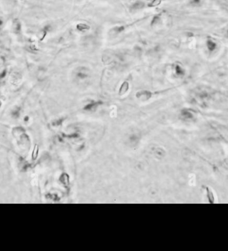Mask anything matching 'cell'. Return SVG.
Wrapping results in <instances>:
<instances>
[{
  "mask_svg": "<svg viewBox=\"0 0 228 251\" xmlns=\"http://www.w3.org/2000/svg\"><path fill=\"white\" fill-rule=\"evenodd\" d=\"M129 90V83L127 82H124L122 84V85L121 86V88L119 90V95H123L125 94Z\"/></svg>",
  "mask_w": 228,
  "mask_h": 251,
  "instance_id": "cell-1",
  "label": "cell"
},
{
  "mask_svg": "<svg viewBox=\"0 0 228 251\" xmlns=\"http://www.w3.org/2000/svg\"><path fill=\"white\" fill-rule=\"evenodd\" d=\"M77 29H78L79 31H86V30H88L90 29V27L87 25V24H79L77 25Z\"/></svg>",
  "mask_w": 228,
  "mask_h": 251,
  "instance_id": "cell-2",
  "label": "cell"
},
{
  "mask_svg": "<svg viewBox=\"0 0 228 251\" xmlns=\"http://www.w3.org/2000/svg\"><path fill=\"white\" fill-rule=\"evenodd\" d=\"M13 30L16 31V33L20 32L21 30V24L18 20L14 21L13 24Z\"/></svg>",
  "mask_w": 228,
  "mask_h": 251,
  "instance_id": "cell-3",
  "label": "cell"
},
{
  "mask_svg": "<svg viewBox=\"0 0 228 251\" xmlns=\"http://www.w3.org/2000/svg\"><path fill=\"white\" fill-rule=\"evenodd\" d=\"M207 46L208 47L209 51H213L215 50V48L216 47V44L214 42H213L212 40H208L207 42Z\"/></svg>",
  "mask_w": 228,
  "mask_h": 251,
  "instance_id": "cell-4",
  "label": "cell"
},
{
  "mask_svg": "<svg viewBox=\"0 0 228 251\" xmlns=\"http://www.w3.org/2000/svg\"><path fill=\"white\" fill-rule=\"evenodd\" d=\"M144 7V4L143 2H141V1H138L136 3L132 5V9H142Z\"/></svg>",
  "mask_w": 228,
  "mask_h": 251,
  "instance_id": "cell-5",
  "label": "cell"
},
{
  "mask_svg": "<svg viewBox=\"0 0 228 251\" xmlns=\"http://www.w3.org/2000/svg\"><path fill=\"white\" fill-rule=\"evenodd\" d=\"M38 149H39V147H38V145L37 144H36L35 146H34V148H33V153H32V159L33 160H35L37 157V154H38Z\"/></svg>",
  "mask_w": 228,
  "mask_h": 251,
  "instance_id": "cell-6",
  "label": "cell"
},
{
  "mask_svg": "<svg viewBox=\"0 0 228 251\" xmlns=\"http://www.w3.org/2000/svg\"><path fill=\"white\" fill-rule=\"evenodd\" d=\"M175 72H176V74L178 75H181L184 74L183 70L178 65L175 66Z\"/></svg>",
  "mask_w": 228,
  "mask_h": 251,
  "instance_id": "cell-7",
  "label": "cell"
},
{
  "mask_svg": "<svg viewBox=\"0 0 228 251\" xmlns=\"http://www.w3.org/2000/svg\"><path fill=\"white\" fill-rule=\"evenodd\" d=\"M77 78L80 79H85L87 77V74L83 71H79L77 74Z\"/></svg>",
  "mask_w": 228,
  "mask_h": 251,
  "instance_id": "cell-8",
  "label": "cell"
},
{
  "mask_svg": "<svg viewBox=\"0 0 228 251\" xmlns=\"http://www.w3.org/2000/svg\"><path fill=\"white\" fill-rule=\"evenodd\" d=\"M114 33H118L122 32L123 30H124V27H123V26L115 27V28L114 29Z\"/></svg>",
  "mask_w": 228,
  "mask_h": 251,
  "instance_id": "cell-9",
  "label": "cell"
},
{
  "mask_svg": "<svg viewBox=\"0 0 228 251\" xmlns=\"http://www.w3.org/2000/svg\"><path fill=\"white\" fill-rule=\"evenodd\" d=\"M161 3V0H153V1L151 3V4L149 5V6L154 7V6H157L158 5H159Z\"/></svg>",
  "mask_w": 228,
  "mask_h": 251,
  "instance_id": "cell-10",
  "label": "cell"
},
{
  "mask_svg": "<svg viewBox=\"0 0 228 251\" xmlns=\"http://www.w3.org/2000/svg\"><path fill=\"white\" fill-rule=\"evenodd\" d=\"M159 17L158 16H155V17H154L153 20H152V21H151V25H156V24L159 22Z\"/></svg>",
  "mask_w": 228,
  "mask_h": 251,
  "instance_id": "cell-11",
  "label": "cell"
},
{
  "mask_svg": "<svg viewBox=\"0 0 228 251\" xmlns=\"http://www.w3.org/2000/svg\"><path fill=\"white\" fill-rule=\"evenodd\" d=\"M200 0H193V2L195 3V4H198V3L200 2Z\"/></svg>",
  "mask_w": 228,
  "mask_h": 251,
  "instance_id": "cell-12",
  "label": "cell"
},
{
  "mask_svg": "<svg viewBox=\"0 0 228 251\" xmlns=\"http://www.w3.org/2000/svg\"><path fill=\"white\" fill-rule=\"evenodd\" d=\"M2 25H3V21L0 20V28H1V27L2 26Z\"/></svg>",
  "mask_w": 228,
  "mask_h": 251,
  "instance_id": "cell-13",
  "label": "cell"
},
{
  "mask_svg": "<svg viewBox=\"0 0 228 251\" xmlns=\"http://www.w3.org/2000/svg\"><path fill=\"white\" fill-rule=\"evenodd\" d=\"M1 100H0V107H1Z\"/></svg>",
  "mask_w": 228,
  "mask_h": 251,
  "instance_id": "cell-14",
  "label": "cell"
},
{
  "mask_svg": "<svg viewBox=\"0 0 228 251\" xmlns=\"http://www.w3.org/2000/svg\"><path fill=\"white\" fill-rule=\"evenodd\" d=\"M227 35H228V31H227Z\"/></svg>",
  "mask_w": 228,
  "mask_h": 251,
  "instance_id": "cell-15",
  "label": "cell"
},
{
  "mask_svg": "<svg viewBox=\"0 0 228 251\" xmlns=\"http://www.w3.org/2000/svg\"><path fill=\"white\" fill-rule=\"evenodd\" d=\"M225 1H227V2L228 3V0H225Z\"/></svg>",
  "mask_w": 228,
  "mask_h": 251,
  "instance_id": "cell-16",
  "label": "cell"
}]
</instances>
